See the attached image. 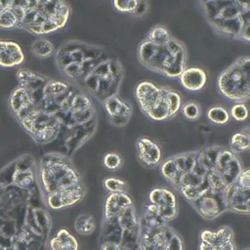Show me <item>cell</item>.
I'll list each match as a JSON object with an SVG mask.
<instances>
[{
    "label": "cell",
    "instance_id": "6da1fadb",
    "mask_svg": "<svg viewBox=\"0 0 250 250\" xmlns=\"http://www.w3.org/2000/svg\"><path fill=\"white\" fill-rule=\"evenodd\" d=\"M17 77L34 104L54 115L62 124L78 127L97 120L91 100L68 82L49 79L26 68L19 69Z\"/></svg>",
    "mask_w": 250,
    "mask_h": 250
},
{
    "label": "cell",
    "instance_id": "7a4b0ae2",
    "mask_svg": "<svg viewBox=\"0 0 250 250\" xmlns=\"http://www.w3.org/2000/svg\"><path fill=\"white\" fill-rule=\"evenodd\" d=\"M137 56L143 65L169 78L180 76L188 59L185 45L174 37L164 45H156L145 39L138 48Z\"/></svg>",
    "mask_w": 250,
    "mask_h": 250
},
{
    "label": "cell",
    "instance_id": "3957f363",
    "mask_svg": "<svg viewBox=\"0 0 250 250\" xmlns=\"http://www.w3.org/2000/svg\"><path fill=\"white\" fill-rule=\"evenodd\" d=\"M111 57L113 55L101 47L71 41L61 46L56 59L66 76L82 83L101 62Z\"/></svg>",
    "mask_w": 250,
    "mask_h": 250
},
{
    "label": "cell",
    "instance_id": "277c9868",
    "mask_svg": "<svg viewBox=\"0 0 250 250\" xmlns=\"http://www.w3.org/2000/svg\"><path fill=\"white\" fill-rule=\"evenodd\" d=\"M207 21L217 32L236 39L250 21V1L219 0L200 2Z\"/></svg>",
    "mask_w": 250,
    "mask_h": 250
},
{
    "label": "cell",
    "instance_id": "5b68a950",
    "mask_svg": "<svg viewBox=\"0 0 250 250\" xmlns=\"http://www.w3.org/2000/svg\"><path fill=\"white\" fill-rule=\"evenodd\" d=\"M24 17L21 28L41 35L63 27L69 18L70 8L62 1H22Z\"/></svg>",
    "mask_w": 250,
    "mask_h": 250
},
{
    "label": "cell",
    "instance_id": "8992f818",
    "mask_svg": "<svg viewBox=\"0 0 250 250\" xmlns=\"http://www.w3.org/2000/svg\"><path fill=\"white\" fill-rule=\"evenodd\" d=\"M140 219L134 205L115 217L103 219L101 243L116 245L119 250H139Z\"/></svg>",
    "mask_w": 250,
    "mask_h": 250
},
{
    "label": "cell",
    "instance_id": "52a82bcc",
    "mask_svg": "<svg viewBox=\"0 0 250 250\" xmlns=\"http://www.w3.org/2000/svg\"><path fill=\"white\" fill-rule=\"evenodd\" d=\"M40 183L47 194L80 183V176L70 160L61 154H46L41 159Z\"/></svg>",
    "mask_w": 250,
    "mask_h": 250
},
{
    "label": "cell",
    "instance_id": "ba28073f",
    "mask_svg": "<svg viewBox=\"0 0 250 250\" xmlns=\"http://www.w3.org/2000/svg\"><path fill=\"white\" fill-rule=\"evenodd\" d=\"M124 70L121 62L113 56L101 62L81 83L99 101L117 95Z\"/></svg>",
    "mask_w": 250,
    "mask_h": 250
},
{
    "label": "cell",
    "instance_id": "9c48e42d",
    "mask_svg": "<svg viewBox=\"0 0 250 250\" xmlns=\"http://www.w3.org/2000/svg\"><path fill=\"white\" fill-rule=\"evenodd\" d=\"M217 88L221 95L234 102L250 99V56L236 59L223 70L217 78Z\"/></svg>",
    "mask_w": 250,
    "mask_h": 250
},
{
    "label": "cell",
    "instance_id": "30bf717a",
    "mask_svg": "<svg viewBox=\"0 0 250 250\" xmlns=\"http://www.w3.org/2000/svg\"><path fill=\"white\" fill-rule=\"evenodd\" d=\"M139 250H184V241L167 225L148 227L140 221Z\"/></svg>",
    "mask_w": 250,
    "mask_h": 250
},
{
    "label": "cell",
    "instance_id": "8fae6325",
    "mask_svg": "<svg viewBox=\"0 0 250 250\" xmlns=\"http://www.w3.org/2000/svg\"><path fill=\"white\" fill-rule=\"evenodd\" d=\"M20 122L31 137L40 144L54 141L62 128L59 119L35 104Z\"/></svg>",
    "mask_w": 250,
    "mask_h": 250
},
{
    "label": "cell",
    "instance_id": "7c38bea8",
    "mask_svg": "<svg viewBox=\"0 0 250 250\" xmlns=\"http://www.w3.org/2000/svg\"><path fill=\"white\" fill-rule=\"evenodd\" d=\"M182 107V99L180 95L167 87H160V94L146 113V115L153 121H163L173 117Z\"/></svg>",
    "mask_w": 250,
    "mask_h": 250
},
{
    "label": "cell",
    "instance_id": "4fadbf2b",
    "mask_svg": "<svg viewBox=\"0 0 250 250\" xmlns=\"http://www.w3.org/2000/svg\"><path fill=\"white\" fill-rule=\"evenodd\" d=\"M198 250H237L233 230L228 226L216 230H201Z\"/></svg>",
    "mask_w": 250,
    "mask_h": 250
},
{
    "label": "cell",
    "instance_id": "5bb4252c",
    "mask_svg": "<svg viewBox=\"0 0 250 250\" xmlns=\"http://www.w3.org/2000/svg\"><path fill=\"white\" fill-rule=\"evenodd\" d=\"M242 169V163L237 153L230 148L219 146L212 170L217 172L229 186L236 180Z\"/></svg>",
    "mask_w": 250,
    "mask_h": 250
},
{
    "label": "cell",
    "instance_id": "9a60e30c",
    "mask_svg": "<svg viewBox=\"0 0 250 250\" xmlns=\"http://www.w3.org/2000/svg\"><path fill=\"white\" fill-rule=\"evenodd\" d=\"M197 213L205 220H213L227 211L223 193L207 191L194 201L190 202Z\"/></svg>",
    "mask_w": 250,
    "mask_h": 250
},
{
    "label": "cell",
    "instance_id": "2e32d148",
    "mask_svg": "<svg viewBox=\"0 0 250 250\" xmlns=\"http://www.w3.org/2000/svg\"><path fill=\"white\" fill-rule=\"evenodd\" d=\"M85 192L86 189L80 182L76 185L48 194L46 197V203L51 209L59 210L78 203L83 199Z\"/></svg>",
    "mask_w": 250,
    "mask_h": 250
},
{
    "label": "cell",
    "instance_id": "e0dca14e",
    "mask_svg": "<svg viewBox=\"0 0 250 250\" xmlns=\"http://www.w3.org/2000/svg\"><path fill=\"white\" fill-rule=\"evenodd\" d=\"M109 122L116 127L125 126L132 115V105L118 95L111 96L103 102Z\"/></svg>",
    "mask_w": 250,
    "mask_h": 250
},
{
    "label": "cell",
    "instance_id": "ac0fdd59",
    "mask_svg": "<svg viewBox=\"0 0 250 250\" xmlns=\"http://www.w3.org/2000/svg\"><path fill=\"white\" fill-rule=\"evenodd\" d=\"M137 158L146 168H154L161 161V148L157 143L148 137H140L136 142Z\"/></svg>",
    "mask_w": 250,
    "mask_h": 250
},
{
    "label": "cell",
    "instance_id": "d6986e66",
    "mask_svg": "<svg viewBox=\"0 0 250 250\" xmlns=\"http://www.w3.org/2000/svg\"><path fill=\"white\" fill-rule=\"evenodd\" d=\"M227 211L250 215V190H243L230 184L224 191Z\"/></svg>",
    "mask_w": 250,
    "mask_h": 250
},
{
    "label": "cell",
    "instance_id": "ffe728a7",
    "mask_svg": "<svg viewBox=\"0 0 250 250\" xmlns=\"http://www.w3.org/2000/svg\"><path fill=\"white\" fill-rule=\"evenodd\" d=\"M160 94V87L149 81H142L135 88V98L137 103L146 114L153 105Z\"/></svg>",
    "mask_w": 250,
    "mask_h": 250
},
{
    "label": "cell",
    "instance_id": "44dd1931",
    "mask_svg": "<svg viewBox=\"0 0 250 250\" xmlns=\"http://www.w3.org/2000/svg\"><path fill=\"white\" fill-rule=\"evenodd\" d=\"M23 61V52L17 42L0 40V66L13 67L22 63Z\"/></svg>",
    "mask_w": 250,
    "mask_h": 250
},
{
    "label": "cell",
    "instance_id": "7402d4cb",
    "mask_svg": "<svg viewBox=\"0 0 250 250\" xmlns=\"http://www.w3.org/2000/svg\"><path fill=\"white\" fill-rule=\"evenodd\" d=\"M9 105L14 115L20 121L33 107L34 103L26 90L21 86H19L12 92L9 100Z\"/></svg>",
    "mask_w": 250,
    "mask_h": 250
},
{
    "label": "cell",
    "instance_id": "603a6c76",
    "mask_svg": "<svg viewBox=\"0 0 250 250\" xmlns=\"http://www.w3.org/2000/svg\"><path fill=\"white\" fill-rule=\"evenodd\" d=\"M132 205H134L133 200L126 192L109 193L104 200L103 219H110L115 217L124 209Z\"/></svg>",
    "mask_w": 250,
    "mask_h": 250
},
{
    "label": "cell",
    "instance_id": "cb8c5ba5",
    "mask_svg": "<svg viewBox=\"0 0 250 250\" xmlns=\"http://www.w3.org/2000/svg\"><path fill=\"white\" fill-rule=\"evenodd\" d=\"M182 86L188 91L201 90L207 81L206 72L199 67H186L179 76Z\"/></svg>",
    "mask_w": 250,
    "mask_h": 250
},
{
    "label": "cell",
    "instance_id": "d4e9b609",
    "mask_svg": "<svg viewBox=\"0 0 250 250\" xmlns=\"http://www.w3.org/2000/svg\"><path fill=\"white\" fill-rule=\"evenodd\" d=\"M49 250H79L76 237L66 229H60L48 242Z\"/></svg>",
    "mask_w": 250,
    "mask_h": 250
},
{
    "label": "cell",
    "instance_id": "484cf974",
    "mask_svg": "<svg viewBox=\"0 0 250 250\" xmlns=\"http://www.w3.org/2000/svg\"><path fill=\"white\" fill-rule=\"evenodd\" d=\"M148 202L155 206L178 207L177 198L172 190L166 188L155 187L148 192Z\"/></svg>",
    "mask_w": 250,
    "mask_h": 250
},
{
    "label": "cell",
    "instance_id": "4316f807",
    "mask_svg": "<svg viewBox=\"0 0 250 250\" xmlns=\"http://www.w3.org/2000/svg\"><path fill=\"white\" fill-rule=\"evenodd\" d=\"M74 229L76 232L81 235H89L96 229V220L91 214H81L74 222Z\"/></svg>",
    "mask_w": 250,
    "mask_h": 250
},
{
    "label": "cell",
    "instance_id": "83f0119b",
    "mask_svg": "<svg viewBox=\"0 0 250 250\" xmlns=\"http://www.w3.org/2000/svg\"><path fill=\"white\" fill-rule=\"evenodd\" d=\"M229 146L235 153L250 150V140L244 130L234 133L229 139Z\"/></svg>",
    "mask_w": 250,
    "mask_h": 250
},
{
    "label": "cell",
    "instance_id": "f1b7e54d",
    "mask_svg": "<svg viewBox=\"0 0 250 250\" xmlns=\"http://www.w3.org/2000/svg\"><path fill=\"white\" fill-rule=\"evenodd\" d=\"M31 51L35 57L40 59H46L54 54L55 47L49 40L45 38H39L33 42L31 46Z\"/></svg>",
    "mask_w": 250,
    "mask_h": 250
},
{
    "label": "cell",
    "instance_id": "f546056e",
    "mask_svg": "<svg viewBox=\"0 0 250 250\" xmlns=\"http://www.w3.org/2000/svg\"><path fill=\"white\" fill-rule=\"evenodd\" d=\"M172 38L168 29L162 25L153 26L147 33L146 40L156 45H164Z\"/></svg>",
    "mask_w": 250,
    "mask_h": 250
},
{
    "label": "cell",
    "instance_id": "4dcf8cb0",
    "mask_svg": "<svg viewBox=\"0 0 250 250\" xmlns=\"http://www.w3.org/2000/svg\"><path fill=\"white\" fill-rule=\"evenodd\" d=\"M15 27H18V20L11 8V1H6V4L0 13V28L10 29Z\"/></svg>",
    "mask_w": 250,
    "mask_h": 250
},
{
    "label": "cell",
    "instance_id": "1f68e13d",
    "mask_svg": "<svg viewBox=\"0 0 250 250\" xmlns=\"http://www.w3.org/2000/svg\"><path fill=\"white\" fill-rule=\"evenodd\" d=\"M207 118L213 124L224 125L229 122L230 115L223 106H212L207 110Z\"/></svg>",
    "mask_w": 250,
    "mask_h": 250
},
{
    "label": "cell",
    "instance_id": "d6a6232c",
    "mask_svg": "<svg viewBox=\"0 0 250 250\" xmlns=\"http://www.w3.org/2000/svg\"><path fill=\"white\" fill-rule=\"evenodd\" d=\"M13 181L19 188H29L34 183V174L30 170L18 169L14 172Z\"/></svg>",
    "mask_w": 250,
    "mask_h": 250
},
{
    "label": "cell",
    "instance_id": "836d02e7",
    "mask_svg": "<svg viewBox=\"0 0 250 250\" xmlns=\"http://www.w3.org/2000/svg\"><path fill=\"white\" fill-rule=\"evenodd\" d=\"M104 188L109 193L116 192H126L128 190V184L123 179L117 177H107L104 179L103 182Z\"/></svg>",
    "mask_w": 250,
    "mask_h": 250
},
{
    "label": "cell",
    "instance_id": "e575fe53",
    "mask_svg": "<svg viewBox=\"0 0 250 250\" xmlns=\"http://www.w3.org/2000/svg\"><path fill=\"white\" fill-rule=\"evenodd\" d=\"M122 163L121 155L116 152H108L103 158V164L108 170H117L122 166Z\"/></svg>",
    "mask_w": 250,
    "mask_h": 250
},
{
    "label": "cell",
    "instance_id": "d590c367",
    "mask_svg": "<svg viewBox=\"0 0 250 250\" xmlns=\"http://www.w3.org/2000/svg\"><path fill=\"white\" fill-rule=\"evenodd\" d=\"M229 115L236 121H244L249 116V109L243 103H236L231 106Z\"/></svg>",
    "mask_w": 250,
    "mask_h": 250
},
{
    "label": "cell",
    "instance_id": "8d00e7d4",
    "mask_svg": "<svg viewBox=\"0 0 250 250\" xmlns=\"http://www.w3.org/2000/svg\"><path fill=\"white\" fill-rule=\"evenodd\" d=\"M183 115L191 121L197 120L200 116V107L199 105L194 102H188L184 104L182 108Z\"/></svg>",
    "mask_w": 250,
    "mask_h": 250
},
{
    "label": "cell",
    "instance_id": "74e56055",
    "mask_svg": "<svg viewBox=\"0 0 250 250\" xmlns=\"http://www.w3.org/2000/svg\"><path fill=\"white\" fill-rule=\"evenodd\" d=\"M138 5V0H113V8L120 13L132 14Z\"/></svg>",
    "mask_w": 250,
    "mask_h": 250
},
{
    "label": "cell",
    "instance_id": "f35d334b",
    "mask_svg": "<svg viewBox=\"0 0 250 250\" xmlns=\"http://www.w3.org/2000/svg\"><path fill=\"white\" fill-rule=\"evenodd\" d=\"M232 184L240 189L250 190V167L243 168Z\"/></svg>",
    "mask_w": 250,
    "mask_h": 250
},
{
    "label": "cell",
    "instance_id": "ab89813d",
    "mask_svg": "<svg viewBox=\"0 0 250 250\" xmlns=\"http://www.w3.org/2000/svg\"><path fill=\"white\" fill-rule=\"evenodd\" d=\"M147 11H148V3L146 1L138 0V5L131 15L136 17H143L147 13Z\"/></svg>",
    "mask_w": 250,
    "mask_h": 250
},
{
    "label": "cell",
    "instance_id": "60d3db41",
    "mask_svg": "<svg viewBox=\"0 0 250 250\" xmlns=\"http://www.w3.org/2000/svg\"><path fill=\"white\" fill-rule=\"evenodd\" d=\"M238 39H241L243 41H246V42L250 43V21H247L243 25V27H242V29H241V31L239 33Z\"/></svg>",
    "mask_w": 250,
    "mask_h": 250
},
{
    "label": "cell",
    "instance_id": "b9f144b4",
    "mask_svg": "<svg viewBox=\"0 0 250 250\" xmlns=\"http://www.w3.org/2000/svg\"><path fill=\"white\" fill-rule=\"evenodd\" d=\"M101 250H119V248L114 244L103 243L101 246Z\"/></svg>",
    "mask_w": 250,
    "mask_h": 250
},
{
    "label": "cell",
    "instance_id": "7bdbcfd3",
    "mask_svg": "<svg viewBox=\"0 0 250 250\" xmlns=\"http://www.w3.org/2000/svg\"><path fill=\"white\" fill-rule=\"evenodd\" d=\"M5 4H6V1H1V0H0V13H1V11L3 10Z\"/></svg>",
    "mask_w": 250,
    "mask_h": 250
},
{
    "label": "cell",
    "instance_id": "ee69618b",
    "mask_svg": "<svg viewBox=\"0 0 250 250\" xmlns=\"http://www.w3.org/2000/svg\"><path fill=\"white\" fill-rule=\"evenodd\" d=\"M244 132L247 134V136H248V138H249V140H250V127L247 128V129H244ZM249 151H250V150H249Z\"/></svg>",
    "mask_w": 250,
    "mask_h": 250
},
{
    "label": "cell",
    "instance_id": "f6af8a7d",
    "mask_svg": "<svg viewBox=\"0 0 250 250\" xmlns=\"http://www.w3.org/2000/svg\"><path fill=\"white\" fill-rule=\"evenodd\" d=\"M242 250H250V248H245V249H242Z\"/></svg>",
    "mask_w": 250,
    "mask_h": 250
}]
</instances>
